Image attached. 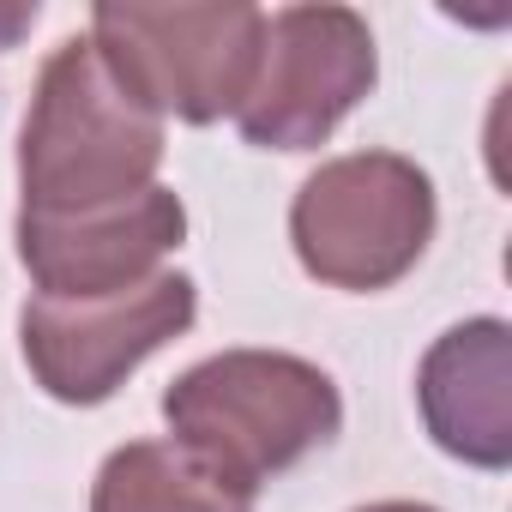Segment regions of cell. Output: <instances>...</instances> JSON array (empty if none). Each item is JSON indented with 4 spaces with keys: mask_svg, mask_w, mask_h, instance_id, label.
Segmentation results:
<instances>
[{
    "mask_svg": "<svg viewBox=\"0 0 512 512\" xmlns=\"http://www.w3.org/2000/svg\"><path fill=\"white\" fill-rule=\"evenodd\" d=\"M91 43L115 85L145 103L157 121H223L241 109L266 49L260 7H139V0H103L91 13Z\"/></svg>",
    "mask_w": 512,
    "mask_h": 512,
    "instance_id": "cell-3",
    "label": "cell"
},
{
    "mask_svg": "<svg viewBox=\"0 0 512 512\" xmlns=\"http://www.w3.org/2000/svg\"><path fill=\"white\" fill-rule=\"evenodd\" d=\"M157 163H163V121L115 85L91 37H67L43 61L19 133L25 211L73 217V211L121 205L157 187L151 181Z\"/></svg>",
    "mask_w": 512,
    "mask_h": 512,
    "instance_id": "cell-1",
    "label": "cell"
},
{
    "mask_svg": "<svg viewBox=\"0 0 512 512\" xmlns=\"http://www.w3.org/2000/svg\"><path fill=\"white\" fill-rule=\"evenodd\" d=\"M199 314V290L181 272H157L139 290L97 296V302H55L37 296L19 314V350L31 380L55 404H103L121 380L175 344Z\"/></svg>",
    "mask_w": 512,
    "mask_h": 512,
    "instance_id": "cell-6",
    "label": "cell"
},
{
    "mask_svg": "<svg viewBox=\"0 0 512 512\" xmlns=\"http://www.w3.org/2000/svg\"><path fill=\"white\" fill-rule=\"evenodd\" d=\"M362 512H440V506H422V500H380V506H362Z\"/></svg>",
    "mask_w": 512,
    "mask_h": 512,
    "instance_id": "cell-11",
    "label": "cell"
},
{
    "mask_svg": "<svg viewBox=\"0 0 512 512\" xmlns=\"http://www.w3.org/2000/svg\"><path fill=\"white\" fill-rule=\"evenodd\" d=\"M416 404L428 434L476 464L506 470L512 464V326L506 320H464L422 356Z\"/></svg>",
    "mask_w": 512,
    "mask_h": 512,
    "instance_id": "cell-8",
    "label": "cell"
},
{
    "mask_svg": "<svg viewBox=\"0 0 512 512\" xmlns=\"http://www.w3.org/2000/svg\"><path fill=\"white\" fill-rule=\"evenodd\" d=\"M37 25V7H0V43H13Z\"/></svg>",
    "mask_w": 512,
    "mask_h": 512,
    "instance_id": "cell-10",
    "label": "cell"
},
{
    "mask_svg": "<svg viewBox=\"0 0 512 512\" xmlns=\"http://www.w3.org/2000/svg\"><path fill=\"white\" fill-rule=\"evenodd\" d=\"M290 241L302 272L332 290H392L434 241V181L398 151L332 157L302 181Z\"/></svg>",
    "mask_w": 512,
    "mask_h": 512,
    "instance_id": "cell-4",
    "label": "cell"
},
{
    "mask_svg": "<svg viewBox=\"0 0 512 512\" xmlns=\"http://www.w3.org/2000/svg\"><path fill=\"white\" fill-rule=\"evenodd\" d=\"M181 235H187V205L169 187H145L121 205H97L73 217L19 211V260L43 296L97 302L157 278L163 253H175Z\"/></svg>",
    "mask_w": 512,
    "mask_h": 512,
    "instance_id": "cell-7",
    "label": "cell"
},
{
    "mask_svg": "<svg viewBox=\"0 0 512 512\" xmlns=\"http://www.w3.org/2000/svg\"><path fill=\"white\" fill-rule=\"evenodd\" d=\"M91 512H253V488L181 440H133L103 458Z\"/></svg>",
    "mask_w": 512,
    "mask_h": 512,
    "instance_id": "cell-9",
    "label": "cell"
},
{
    "mask_svg": "<svg viewBox=\"0 0 512 512\" xmlns=\"http://www.w3.org/2000/svg\"><path fill=\"white\" fill-rule=\"evenodd\" d=\"M163 416L223 476L260 494L266 476L302 464L344 428V398L326 368L284 350H223L163 392Z\"/></svg>",
    "mask_w": 512,
    "mask_h": 512,
    "instance_id": "cell-2",
    "label": "cell"
},
{
    "mask_svg": "<svg viewBox=\"0 0 512 512\" xmlns=\"http://www.w3.org/2000/svg\"><path fill=\"white\" fill-rule=\"evenodd\" d=\"M374 31L350 7H284L266 13V49L235 127L266 151H314L374 91Z\"/></svg>",
    "mask_w": 512,
    "mask_h": 512,
    "instance_id": "cell-5",
    "label": "cell"
}]
</instances>
